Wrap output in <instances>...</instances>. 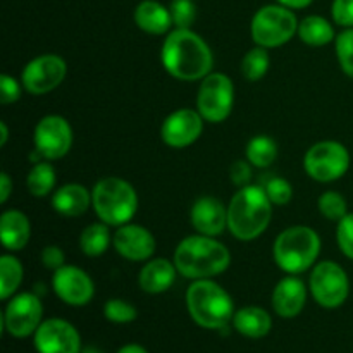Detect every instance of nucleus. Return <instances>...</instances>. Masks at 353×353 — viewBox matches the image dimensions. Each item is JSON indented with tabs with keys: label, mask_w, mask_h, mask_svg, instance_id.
<instances>
[{
	"label": "nucleus",
	"mask_w": 353,
	"mask_h": 353,
	"mask_svg": "<svg viewBox=\"0 0 353 353\" xmlns=\"http://www.w3.org/2000/svg\"><path fill=\"white\" fill-rule=\"evenodd\" d=\"M174 265L188 279H210L230 268L231 254L221 241L212 236H188L176 247Z\"/></svg>",
	"instance_id": "f03ea898"
},
{
	"label": "nucleus",
	"mask_w": 353,
	"mask_h": 353,
	"mask_svg": "<svg viewBox=\"0 0 353 353\" xmlns=\"http://www.w3.org/2000/svg\"><path fill=\"white\" fill-rule=\"evenodd\" d=\"M41 262L50 271H57V269H61L64 265V252L57 245H48L41 252Z\"/></svg>",
	"instance_id": "58836bf2"
},
{
	"label": "nucleus",
	"mask_w": 353,
	"mask_h": 353,
	"mask_svg": "<svg viewBox=\"0 0 353 353\" xmlns=\"http://www.w3.org/2000/svg\"><path fill=\"white\" fill-rule=\"evenodd\" d=\"M169 10H171L174 26L181 28V30H190V26H192L196 17V9L193 0H172Z\"/></svg>",
	"instance_id": "f704fd0d"
},
{
	"label": "nucleus",
	"mask_w": 353,
	"mask_h": 353,
	"mask_svg": "<svg viewBox=\"0 0 353 353\" xmlns=\"http://www.w3.org/2000/svg\"><path fill=\"white\" fill-rule=\"evenodd\" d=\"M38 353H81V338L76 327L64 319H48L34 333Z\"/></svg>",
	"instance_id": "4468645a"
},
{
	"label": "nucleus",
	"mask_w": 353,
	"mask_h": 353,
	"mask_svg": "<svg viewBox=\"0 0 353 353\" xmlns=\"http://www.w3.org/2000/svg\"><path fill=\"white\" fill-rule=\"evenodd\" d=\"M0 130H2V138H0V145H6L7 143V138H9V130H7V124L3 123H0Z\"/></svg>",
	"instance_id": "c03bdc74"
},
{
	"label": "nucleus",
	"mask_w": 353,
	"mask_h": 353,
	"mask_svg": "<svg viewBox=\"0 0 353 353\" xmlns=\"http://www.w3.org/2000/svg\"><path fill=\"white\" fill-rule=\"evenodd\" d=\"M319 210L326 219L340 223L348 214L347 199L338 192H326L319 199Z\"/></svg>",
	"instance_id": "7c9ffc66"
},
{
	"label": "nucleus",
	"mask_w": 353,
	"mask_h": 353,
	"mask_svg": "<svg viewBox=\"0 0 353 353\" xmlns=\"http://www.w3.org/2000/svg\"><path fill=\"white\" fill-rule=\"evenodd\" d=\"M52 288L62 302L72 307L86 305L95 293L92 278L76 265H62L54 271Z\"/></svg>",
	"instance_id": "2eb2a0df"
},
{
	"label": "nucleus",
	"mask_w": 353,
	"mask_h": 353,
	"mask_svg": "<svg viewBox=\"0 0 353 353\" xmlns=\"http://www.w3.org/2000/svg\"><path fill=\"white\" fill-rule=\"evenodd\" d=\"M310 292L321 307L336 309L347 302L350 279L345 269L336 262H319L310 274Z\"/></svg>",
	"instance_id": "9d476101"
},
{
	"label": "nucleus",
	"mask_w": 353,
	"mask_h": 353,
	"mask_svg": "<svg viewBox=\"0 0 353 353\" xmlns=\"http://www.w3.org/2000/svg\"><path fill=\"white\" fill-rule=\"evenodd\" d=\"M278 157V145L265 134L252 138L247 145V159L255 168H269Z\"/></svg>",
	"instance_id": "bb28decb"
},
{
	"label": "nucleus",
	"mask_w": 353,
	"mask_h": 353,
	"mask_svg": "<svg viewBox=\"0 0 353 353\" xmlns=\"http://www.w3.org/2000/svg\"><path fill=\"white\" fill-rule=\"evenodd\" d=\"M10 192H12V183H10L9 174H7V172H2V174H0V202L6 203Z\"/></svg>",
	"instance_id": "a19ab883"
},
{
	"label": "nucleus",
	"mask_w": 353,
	"mask_h": 353,
	"mask_svg": "<svg viewBox=\"0 0 353 353\" xmlns=\"http://www.w3.org/2000/svg\"><path fill=\"white\" fill-rule=\"evenodd\" d=\"M0 236L7 250H23L31 236L30 219L21 210H6L0 217Z\"/></svg>",
	"instance_id": "aec40b11"
},
{
	"label": "nucleus",
	"mask_w": 353,
	"mask_h": 353,
	"mask_svg": "<svg viewBox=\"0 0 353 353\" xmlns=\"http://www.w3.org/2000/svg\"><path fill=\"white\" fill-rule=\"evenodd\" d=\"M162 64L172 78L196 81L210 74L214 55L195 31L176 28L162 45Z\"/></svg>",
	"instance_id": "f257e3e1"
},
{
	"label": "nucleus",
	"mask_w": 353,
	"mask_h": 353,
	"mask_svg": "<svg viewBox=\"0 0 353 353\" xmlns=\"http://www.w3.org/2000/svg\"><path fill=\"white\" fill-rule=\"evenodd\" d=\"M234 102V86L230 76L223 72H212L205 76L200 85L196 107L200 116L209 123H223L230 117Z\"/></svg>",
	"instance_id": "6e6552de"
},
{
	"label": "nucleus",
	"mask_w": 353,
	"mask_h": 353,
	"mask_svg": "<svg viewBox=\"0 0 353 353\" xmlns=\"http://www.w3.org/2000/svg\"><path fill=\"white\" fill-rule=\"evenodd\" d=\"M269 64H271V59H269L268 50L264 47L252 48L243 57L241 72H243L245 79H248V81H259V79H262L265 76Z\"/></svg>",
	"instance_id": "c756f323"
},
{
	"label": "nucleus",
	"mask_w": 353,
	"mask_h": 353,
	"mask_svg": "<svg viewBox=\"0 0 353 353\" xmlns=\"http://www.w3.org/2000/svg\"><path fill=\"white\" fill-rule=\"evenodd\" d=\"M112 245L117 254L131 262H143L154 255L155 238L150 231L138 224H124L119 226L112 238Z\"/></svg>",
	"instance_id": "f3484780"
},
{
	"label": "nucleus",
	"mask_w": 353,
	"mask_h": 353,
	"mask_svg": "<svg viewBox=\"0 0 353 353\" xmlns=\"http://www.w3.org/2000/svg\"><path fill=\"white\" fill-rule=\"evenodd\" d=\"M299 37L312 47H323L331 43L334 38V30L330 21L323 16H307L299 23Z\"/></svg>",
	"instance_id": "393cba45"
},
{
	"label": "nucleus",
	"mask_w": 353,
	"mask_h": 353,
	"mask_svg": "<svg viewBox=\"0 0 353 353\" xmlns=\"http://www.w3.org/2000/svg\"><path fill=\"white\" fill-rule=\"evenodd\" d=\"M321 254V238L312 228L293 226L283 231L274 241V262L290 274H300L316 264Z\"/></svg>",
	"instance_id": "423d86ee"
},
{
	"label": "nucleus",
	"mask_w": 353,
	"mask_h": 353,
	"mask_svg": "<svg viewBox=\"0 0 353 353\" xmlns=\"http://www.w3.org/2000/svg\"><path fill=\"white\" fill-rule=\"evenodd\" d=\"M72 145V128L62 116H45L34 128V148L47 161L62 159Z\"/></svg>",
	"instance_id": "ddd939ff"
},
{
	"label": "nucleus",
	"mask_w": 353,
	"mask_h": 353,
	"mask_svg": "<svg viewBox=\"0 0 353 353\" xmlns=\"http://www.w3.org/2000/svg\"><path fill=\"white\" fill-rule=\"evenodd\" d=\"M307 302V288L302 279L295 276L281 279L272 292V309L283 319L296 317Z\"/></svg>",
	"instance_id": "6ab92c4d"
},
{
	"label": "nucleus",
	"mask_w": 353,
	"mask_h": 353,
	"mask_svg": "<svg viewBox=\"0 0 353 353\" xmlns=\"http://www.w3.org/2000/svg\"><path fill=\"white\" fill-rule=\"evenodd\" d=\"M262 188L265 190L272 205H286L293 196L292 185H290L285 178H278V176L269 178Z\"/></svg>",
	"instance_id": "72a5a7b5"
},
{
	"label": "nucleus",
	"mask_w": 353,
	"mask_h": 353,
	"mask_svg": "<svg viewBox=\"0 0 353 353\" xmlns=\"http://www.w3.org/2000/svg\"><path fill=\"white\" fill-rule=\"evenodd\" d=\"M192 224L200 234L217 236L228 226V209L216 196H202L192 207Z\"/></svg>",
	"instance_id": "a211bd4d"
},
{
	"label": "nucleus",
	"mask_w": 353,
	"mask_h": 353,
	"mask_svg": "<svg viewBox=\"0 0 353 353\" xmlns=\"http://www.w3.org/2000/svg\"><path fill=\"white\" fill-rule=\"evenodd\" d=\"M203 117L199 110L179 109L165 117L161 128V137L165 145L172 148L190 147L199 140L203 131Z\"/></svg>",
	"instance_id": "dca6fc26"
},
{
	"label": "nucleus",
	"mask_w": 353,
	"mask_h": 353,
	"mask_svg": "<svg viewBox=\"0 0 353 353\" xmlns=\"http://www.w3.org/2000/svg\"><path fill=\"white\" fill-rule=\"evenodd\" d=\"M250 31L259 47H281L292 40L293 34L299 33V21L288 7L265 6L255 12Z\"/></svg>",
	"instance_id": "0eeeda50"
},
{
	"label": "nucleus",
	"mask_w": 353,
	"mask_h": 353,
	"mask_svg": "<svg viewBox=\"0 0 353 353\" xmlns=\"http://www.w3.org/2000/svg\"><path fill=\"white\" fill-rule=\"evenodd\" d=\"M230 176H231V181L234 183L236 186H247L248 181L252 179V168L248 162L245 161H236L230 169Z\"/></svg>",
	"instance_id": "ea45409f"
},
{
	"label": "nucleus",
	"mask_w": 353,
	"mask_h": 353,
	"mask_svg": "<svg viewBox=\"0 0 353 353\" xmlns=\"http://www.w3.org/2000/svg\"><path fill=\"white\" fill-rule=\"evenodd\" d=\"M176 274H178V269H176L174 262H169L165 259H155L141 269L138 283L145 293L157 295L174 285Z\"/></svg>",
	"instance_id": "412c9836"
},
{
	"label": "nucleus",
	"mask_w": 353,
	"mask_h": 353,
	"mask_svg": "<svg viewBox=\"0 0 353 353\" xmlns=\"http://www.w3.org/2000/svg\"><path fill=\"white\" fill-rule=\"evenodd\" d=\"M190 317L205 330H223L233 321L234 305L230 293L210 279H196L186 292Z\"/></svg>",
	"instance_id": "20e7f679"
},
{
	"label": "nucleus",
	"mask_w": 353,
	"mask_h": 353,
	"mask_svg": "<svg viewBox=\"0 0 353 353\" xmlns=\"http://www.w3.org/2000/svg\"><path fill=\"white\" fill-rule=\"evenodd\" d=\"M336 240L338 247L343 252V255H347L348 259L353 261V212H348L347 216L338 223Z\"/></svg>",
	"instance_id": "c9c22d12"
},
{
	"label": "nucleus",
	"mask_w": 353,
	"mask_h": 353,
	"mask_svg": "<svg viewBox=\"0 0 353 353\" xmlns=\"http://www.w3.org/2000/svg\"><path fill=\"white\" fill-rule=\"evenodd\" d=\"M90 203H92V193H88V190L78 183L64 185L52 196V207L65 217L81 216L83 212H86Z\"/></svg>",
	"instance_id": "5701e85b"
},
{
	"label": "nucleus",
	"mask_w": 353,
	"mask_h": 353,
	"mask_svg": "<svg viewBox=\"0 0 353 353\" xmlns=\"http://www.w3.org/2000/svg\"><path fill=\"white\" fill-rule=\"evenodd\" d=\"M134 23L140 30L150 34H164L171 30V10L165 9L157 0H143L134 9Z\"/></svg>",
	"instance_id": "4be33fe9"
},
{
	"label": "nucleus",
	"mask_w": 353,
	"mask_h": 353,
	"mask_svg": "<svg viewBox=\"0 0 353 353\" xmlns=\"http://www.w3.org/2000/svg\"><path fill=\"white\" fill-rule=\"evenodd\" d=\"M103 316L107 321L116 324L133 323L138 317V310L130 302L121 299H112L103 305Z\"/></svg>",
	"instance_id": "2f4dec72"
},
{
	"label": "nucleus",
	"mask_w": 353,
	"mask_h": 353,
	"mask_svg": "<svg viewBox=\"0 0 353 353\" xmlns=\"http://www.w3.org/2000/svg\"><path fill=\"white\" fill-rule=\"evenodd\" d=\"M26 185L31 195H48L55 186V169L48 162H37L28 174Z\"/></svg>",
	"instance_id": "c85d7f7f"
},
{
	"label": "nucleus",
	"mask_w": 353,
	"mask_h": 353,
	"mask_svg": "<svg viewBox=\"0 0 353 353\" xmlns=\"http://www.w3.org/2000/svg\"><path fill=\"white\" fill-rule=\"evenodd\" d=\"M279 6H285L288 9H305L314 0H278Z\"/></svg>",
	"instance_id": "79ce46f5"
},
{
	"label": "nucleus",
	"mask_w": 353,
	"mask_h": 353,
	"mask_svg": "<svg viewBox=\"0 0 353 353\" xmlns=\"http://www.w3.org/2000/svg\"><path fill=\"white\" fill-rule=\"evenodd\" d=\"M92 205L100 221L109 226H124L138 210V195L124 179L109 176L93 186Z\"/></svg>",
	"instance_id": "39448f33"
},
{
	"label": "nucleus",
	"mask_w": 353,
	"mask_h": 353,
	"mask_svg": "<svg viewBox=\"0 0 353 353\" xmlns=\"http://www.w3.org/2000/svg\"><path fill=\"white\" fill-rule=\"evenodd\" d=\"M336 55L345 74L353 79V28H347L338 34Z\"/></svg>",
	"instance_id": "473e14b6"
},
{
	"label": "nucleus",
	"mask_w": 353,
	"mask_h": 353,
	"mask_svg": "<svg viewBox=\"0 0 353 353\" xmlns=\"http://www.w3.org/2000/svg\"><path fill=\"white\" fill-rule=\"evenodd\" d=\"M109 224L105 223L90 224L86 230H83L81 236H79V247H81V250L88 257H99V255H102L109 248Z\"/></svg>",
	"instance_id": "a878e982"
},
{
	"label": "nucleus",
	"mask_w": 353,
	"mask_h": 353,
	"mask_svg": "<svg viewBox=\"0 0 353 353\" xmlns=\"http://www.w3.org/2000/svg\"><path fill=\"white\" fill-rule=\"evenodd\" d=\"M68 74V64L62 57L54 54L40 55L28 62L23 69V86L31 95H45L57 88Z\"/></svg>",
	"instance_id": "f8f14e48"
},
{
	"label": "nucleus",
	"mask_w": 353,
	"mask_h": 353,
	"mask_svg": "<svg viewBox=\"0 0 353 353\" xmlns=\"http://www.w3.org/2000/svg\"><path fill=\"white\" fill-rule=\"evenodd\" d=\"M233 326L241 336L259 340L268 336L272 327V319L261 307H243L234 312Z\"/></svg>",
	"instance_id": "b1692460"
},
{
	"label": "nucleus",
	"mask_w": 353,
	"mask_h": 353,
	"mask_svg": "<svg viewBox=\"0 0 353 353\" xmlns=\"http://www.w3.org/2000/svg\"><path fill=\"white\" fill-rule=\"evenodd\" d=\"M117 353H148V352L145 350L141 345L130 343V345H124V347H121L119 352H117Z\"/></svg>",
	"instance_id": "37998d69"
},
{
	"label": "nucleus",
	"mask_w": 353,
	"mask_h": 353,
	"mask_svg": "<svg viewBox=\"0 0 353 353\" xmlns=\"http://www.w3.org/2000/svg\"><path fill=\"white\" fill-rule=\"evenodd\" d=\"M331 14L336 24L343 28H353V0H334Z\"/></svg>",
	"instance_id": "e433bc0d"
},
{
	"label": "nucleus",
	"mask_w": 353,
	"mask_h": 353,
	"mask_svg": "<svg viewBox=\"0 0 353 353\" xmlns=\"http://www.w3.org/2000/svg\"><path fill=\"white\" fill-rule=\"evenodd\" d=\"M19 97H21L19 83L9 74L0 76V102H2L3 105H7V103L17 102Z\"/></svg>",
	"instance_id": "4c0bfd02"
},
{
	"label": "nucleus",
	"mask_w": 353,
	"mask_h": 353,
	"mask_svg": "<svg viewBox=\"0 0 353 353\" xmlns=\"http://www.w3.org/2000/svg\"><path fill=\"white\" fill-rule=\"evenodd\" d=\"M272 202L262 186L247 185L234 193L228 207V230L234 238L250 241L268 230Z\"/></svg>",
	"instance_id": "7ed1b4c3"
},
{
	"label": "nucleus",
	"mask_w": 353,
	"mask_h": 353,
	"mask_svg": "<svg viewBox=\"0 0 353 353\" xmlns=\"http://www.w3.org/2000/svg\"><path fill=\"white\" fill-rule=\"evenodd\" d=\"M303 168L316 181H336L350 168V154L338 141H319L307 150Z\"/></svg>",
	"instance_id": "1a4fd4ad"
},
{
	"label": "nucleus",
	"mask_w": 353,
	"mask_h": 353,
	"mask_svg": "<svg viewBox=\"0 0 353 353\" xmlns=\"http://www.w3.org/2000/svg\"><path fill=\"white\" fill-rule=\"evenodd\" d=\"M23 281V265L16 257L3 255L0 259V299L7 300L14 295Z\"/></svg>",
	"instance_id": "cd10ccee"
},
{
	"label": "nucleus",
	"mask_w": 353,
	"mask_h": 353,
	"mask_svg": "<svg viewBox=\"0 0 353 353\" xmlns=\"http://www.w3.org/2000/svg\"><path fill=\"white\" fill-rule=\"evenodd\" d=\"M81 353H100V352L97 350V348H92V347H90V348H85V350H83Z\"/></svg>",
	"instance_id": "a18cd8bd"
},
{
	"label": "nucleus",
	"mask_w": 353,
	"mask_h": 353,
	"mask_svg": "<svg viewBox=\"0 0 353 353\" xmlns=\"http://www.w3.org/2000/svg\"><path fill=\"white\" fill-rule=\"evenodd\" d=\"M43 317V305L34 293L16 295L6 307L3 327L14 338H28L37 333Z\"/></svg>",
	"instance_id": "9b49d317"
}]
</instances>
